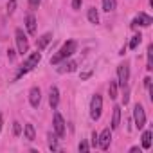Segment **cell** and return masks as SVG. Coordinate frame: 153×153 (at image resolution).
<instances>
[{"instance_id": "6da1fadb", "label": "cell", "mask_w": 153, "mask_h": 153, "mask_svg": "<svg viewBox=\"0 0 153 153\" xmlns=\"http://www.w3.org/2000/svg\"><path fill=\"white\" fill-rule=\"evenodd\" d=\"M76 49H78V43H76L74 40H68V42H65L63 45H61V49L51 58V65H58V63H61V61H65V59H68L74 52H76Z\"/></svg>"}, {"instance_id": "7a4b0ae2", "label": "cell", "mask_w": 153, "mask_h": 153, "mask_svg": "<svg viewBox=\"0 0 153 153\" xmlns=\"http://www.w3.org/2000/svg\"><path fill=\"white\" fill-rule=\"evenodd\" d=\"M40 59H42V54L36 51V52H33V54H29L27 58H25V61L22 63V67L18 68V72H16V76H15V79H20L22 76H25L27 72H31L34 67H38V63H40Z\"/></svg>"}, {"instance_id": "3957f363", "label": "cell", "mask_w": 153, "mask_h": 153, "mask_svg": "<svg viewBox=\"0 0 153 153\" xmlns=\"http://www.w3.org/2000/svg\"><path fill=\"white\" fill-rule=\"evenodd\" d=\"M15 42H16V51H18V54H27L29 52V40H27V36L24 34V31L18 27V29H15Z\"/></svg>"}, {"instance_id": "277c9868", "label": "cell", "mask_w": 153, "mask_h": 153, "mask_svg": "<svg viewBox=\"0 0 153 153\" xmlns=\"http://www.w3.org/2000/svg\"><path fill=\"white\" fill-rule=\"evenodd\" d=\"M101 112H103V97L99 94H96L90 99V119L92 121H99L101 119Z\"/></svg>"}, {"instance_id": "5b68a950", "label": "cell", "mask_w": 153, "mask_h": 153, "mask_svg": "<svg viewBox=\"0 0 153 153\" xmlns=\"http://www.w3.org/2000/svg\"><path fill=\"white\" fill-rule=\"evenodd\" d=\"M117 81H119V87L121 88H126L128 87V81H130V67H128L126 61L117 67Z\"/></svg>"}, {"instance_id": "8992f818", "label": "cell", "mask_w": 153, "mask_h": 153, "mask_svg": "<svg viewBox=\"0 0 153 153\" xmlns=\"http://www.w3.org/2000/svg\"><path fill=\"white\" fill-rule=\"evenodd\" d=\"M133 119H135V126L139 130H142L144 124H146V114H144V108H142L140 103H137L133 106Z\"/></svg>"}, {"instance_id": "52a82bcc", "label": "cell", "mask_w": 153, "mask_h": 153, "mask_svg": "<svg viewBox=\"0 0 153 153\" xmlns=\"http://www.w3.org/2000/svg\"><path fill=\"white\" fill-rule=\"evenodd\" d=\"M52 128H54V133L61 139V137H65V121H63V117H61V114L59 112H54V119H52Z\"/></svg>"}, {"instance_id": "ba28073f", "label": "cell", "mask_w": 153, "mask_h": 153, "mask_svg": "<svg viewBox=\"0 0 153 153\" xmlns=\"http://www.w3.org/2000/svg\"><path fill=\"white\" fill-rule=\"evenodd\" d=\"M112 142V128H105L99 135H97V146L101 149H108Z\"/></svg>"}, {"instance_id": "9c48e42d", "label": "cell", "mask_w": 153, "mask_h": 153, "mask_svg": "<svg viewBox=\"0 0 153 153\" xmlns=\"http://www.w3.org/2000/svg\"><path fill=\"white\" fill-rule=\"evenodd\" d=\"M153 24V18L149 16V15H146V13H139L135 18H133V22H131V27H149Z\"/></svg>"}, {"instance_id": "30bf717a", "label": "cell", "mask_w": 153, "mask_h": 153, "mask_svg": "<svg viewBox=\"0 0 153 153\" xmlns=\"http://www.w3.org/2000/svg\"><path fill=\"white\" fill-rule=\"evenodd\" d=\"M29 103H31L33 108H38L40 106V103H42V90L38 87H33L29 90Z\"/></svg>"}, {"instance_id": "8fae6325", "label": "cell", "mask_w": 153, "mask_h": 153, "mask_svg": "<svg viewBox=\"0 0 153 153\" xmlns=\"http://www.w3.org/2000/svg\"><path fill=\"white\" fill-rule=\"evenodd\" d=\"M49 105L52 110H56L59 105V90L56 87H51V90H49Z\"/></svg>"}, {"instance_id": "7c38bea8", "label": "cell", "mask_w": 153, "mask_h": 153, "mask_svg": "<svg viewBox=\"0 0 153 153\" xmlns=\"http://www.w3.org/2000/svg\"><path fill=\"white\" fill-rule=\"evenodd\" d=\"M59 67H58V72L59 74H65V72H74L76 68H78V63L76 61H61V63H58Z\"/></svg>"}, {"instance_id": "4fadbf2b", "label": "cell", "mask_w": 153, "mask_h": 153, "mask_svg": "<svg viewBox=\"0 0 153 153\" xmlns=\"http://www.w3.org/2000/svg\"><path fill=\"white\" fill-rule=\"evenodd\" d=\"M51 40H52V34L51 33H45V34H42L38 40H36V49L38 51H43L49 43H51Z\"/></svg>"}, {"instance_id": "5bb4252c", "label": "cell", "mask_w": 153, "mask_h": 153, "mask_svg": "<svg viewBox=\"0 0 153 153\" xmlns=\"http://www.w3.org/2000/svg\"><path fill=\"white\" fill-rule=\"evenodd\" d=\"M25 27H27L29 34H36V18H34V15L25 16Z\"/></svg>"}, {"instance_id": "9a60e30c", "label": "cell", "mask_w": 153, "mask_h": 153, "mask_svg": "<svg viewBox=\"0 0 153 153\" xmlns=\"http://www.w3.org/2000/svg\"><path fill=\"white\" fill-rule=\"evenodd\" d=\"M121 124V106H114V115H112V130H117Z\"/></svg>"}, {"instance_id": "2e32d148", "label": "cell", "mask_w": 153, "mask_h": 153, "mask_svg": "<svg viewBox=\"0 0 153 153\" xmlns=\"http://www.w3.org/2000/svg\"><path fill=\"white\" fill-rule=\"evenodd\" d=\"M24 135H25L27 140H34V139H36V130H34V126H33L31 123H27V124L24 126Z\"/></svg>"}, {"instance_id": "e0dca14e", "label": "cell", "mask_w": 153, "mask_h": 153, "mask_svg": "<svg viewBox=\"0 0 153 153\" xmlns=\"http://www.w3.org/2000/svg\"><path fill=\"white\" fill-rule=\"evenodd\" d=\"M87 16H88V22H90V24H94V25H97V24H99V13H97V9H96V7H88Z\"/></svg>"}, {"instance_id": "ac0fdd59", "label": "cell", "mask_w": 153, "mask_h": 153, "mask_svg": "<svg viewBox=\"0 0 153 153\" xmlns=\"http://www.w3.org/2000/svg\"><path fill=\"white\" fill-rule=\"evenodd\" d=\"M151 135H153V133H151L149 130H146V131L142 133V148H144V149H149V148H151Z\"/></svg>"}, {"instance_id": "d6986e66", "label": "cell", "mask_w": 153, "mask_h": 153, "mask_svg": "<svg viewBox=\"0 0 153 153\" xmlns=\"http://www.w3.org/2000/svg\"><path fill=\"white\" fill-rule=\"evenodd\" d=\"M58 139H59V137H58L56 133H54V135L49 133V149H51V151H58V149H59V146H58Z\"/></svg>"}, {"instance_id": "ffe728a7", "label": "cell", "mask_w": 153, "mask_h": 153, "mask_svg": "<svg viewBox=\"0 0 153 153\" xmlns=\"http://www.w3.org/2000/svg\"><path fill=\"white\" fill-rule=\"evenodd\" d=\"M146 56H148L146 68H148V70H153V45H149V47H148V52H146Z\"/></svg>"}, {"instance_id": "44dd1931", "label": "cell", "mask_w": 153, "mask_h": 153, "mask_svg": "<svg viewBox=\"0 0 153 153\" xmlns=\"http://www.w3.org/2000/svg\"><path fill=\"white\" fill-rule=\"evenodd\" d=\"M117 88H119L117 81H110V85H108V94H110V99H115V97H117Z\"/></svg>"}, {"instance_id": "7402d4cb", "label": "cell", "mask_w": 153, "mask_h": 153, "mask_svg": "<svg viewBox=\"0 0 153 153\" xmlns=\"http://www.w3.org/2000/svg\"><path fill=\"white\" fill-rule=\"evenodd\" d=\"M115 9V0H103V11L110 13Z\"/></svg>"}, {"instance_id": "603a6c76", "label": "cell", "mask_w": 153, "mask_h": 153, "mask_svg": "<svg viewBox=\"0 0 153 153\" xmlns=\"http://www.w3.org/2000/svg\"><path fill=\"white\" fill-rule=\"evenodd\" d=\"M140 42H142V36H140V34H135V36L131 38V42H130V45H128V47H130L131 51H135V49L139 47V43H140Z\"/></svg>"}, {"instance_id": "cb8c5ba5", "label": "cell", "mask_w": 153, "mask_h": 153, "mask_svg": "<svg viewBox=\"0 0 153 153\" xmlns=\"http://www.w3.org/2000/svg\"><path fill=\"white\" fill-rule=\"evenodd\" d=\"M78 149H79V151H88V149H90V144H88L87 140H81V142L78 144Z\"/></svg>"}, {"instance_id": "d4e9b609", "label": "cell", "mask_w": 153, "mask_h": 153, "mask_svg": "<svg viewBox=\"0 0 153 153\" xmlns=\"http://www.w3.org/2000/svg\"><path fill=\"white\" fill-rule=\"evenodd\" d=\"M15 9H16V0H9L7 2V13L11 15V13H15Z\"/></svg>"}, {"instance_id": "484cf974", "label": "cell", "mask_w": 153, "mask_h": 153, "mask_svg": "<svg viewBox=\"0 0 153 153\" xmlns=\"http://www.w3.org/2000/svg\"><path fill=\"white\" fill-rule=\"evenodd\" d=\"M13 133H15L16 137H18V135L22 133V126H20V123H16V121L13 123Z\"/></svg>"}, {"instance_id": "4316f807", "label": "cell", "mask_w": 153, "mask_h": 153, "mask_svg": "<svg viewBox=\"0 0 153 153\" xmlns=\"http://www.w3.org/2000/svg\"><path fill=\"white\" fill-rule=\"evenodd\" d=\"M40 4H42V0H29V7L34 11V9H38L40 7Z\"/></svg>"}, {"instance_id": "83f0119b", "label": "cell", "mask_w": 153, "mask_h": 153, "mask_svg": "<svg viewBox=\"0 0 153 153\" xmlns=\"http://www.w3.org/2000/svg\"><path fill=\"white\" fill-rule=\"evenodd\" d=\"M81 4H83V0H72V9H81Z\"/></svg>"}, {"instance_id": "f1b7e54d", "label": "cell", "mask_w": 153, "mask_h": 153, "mask_svg": "<svg viewBox=\"0 0 153 153\" xmlns=\"http://www.w3.org/2000/svg\"><path fill=\"white\" fill-rule=\"evenodd\" d=\"M144 87H146L148 90H151V78H146V79H144Z\"/></svg>"}, {"instance_id": "f546056e", "label": "cell", "mask_w": 153, "mask_h": 153, "mask_svg": "<svg viewBox=\"0 0 153 153\" xmlns=\"http://www.w3.org/2000/svg\"><path fill=\"white\" fill-rule=\"evenodd\" d=\"M92 146H94V148L97 146V133H96V131L92 133Z\"/></svg>"}, {"instance_id": "4dcf8cb0", "label": "cell", "mask_w": 153, "mask_h": 153, "mask_svg": "<svg viewBox=\"0 0 153 153\" xmlns=\"http://www.w3.org/2000/svg\"><path fill=\"white\" fill-rule=\"evenodd\" d=\"M90 76H92V72H90V70H88V72H83V74H81V79H88Z\"/></svg>"}, {"instance_id": "1f68e13d", "label": "cell", "mask_w": 153, "mask_h": 153, "mask_svg": "<svg viewBox=\"0 0 153 153\" xmlns=\"http://www.w3.org/2000/svg\"><path fill=\"white\" fill-rule=\"evenodd\" d=\"M7 58H9V59H15V51H13V49L7 51Z\"/></svg>"}, {"instance_id": "d6a6232c", "label": "cell", "mask_w": 153, "mask_h": 153, "mask_svg": "<svg viewBox=\"0 0 153 153\" xmlns=\"http://www.w3.org/2000/svg\"><path fill=\"white\" fill-rule=\"evenodd\" d=\"M135 151H139V146H133V148H130V153H135Z\"/></svg>"}, {"instance_id": "836d02e7", "label": "cell", "mask_w": 153, "mask_h": 153, "mask_svg": "<svg viewBox=\"0 0 153 153\" xmlns=\"http://www.w3.org/2000/svg\"><path fill=\"white\" fill-rule=\"evenodd\" d=\"M2 126H4V117L0 115V130H2Z\"/></svg>"}]
</instances>
